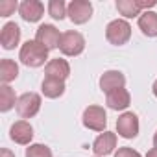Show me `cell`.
<instances>
[{
	"label": "cell",
	"mask_w": 157,
	"mask_h": 157,
	"mask_svg": "<svg viewBox=\"0 0 157 157\" xmlns=\"http://www.w3.org/2000/svg\"><path fill=\"white\" fill-rule=\"evenodd\" d=\"M19 59L26 65V67H41L44 65V61L48 59V50L39 44L37 41H26L21 48V54H19Z\"/></svg>",
	"instance_id": "1"
},
{
	"label": "cell",
	"mask_w": 157,
	"mask_h": 157,
	"mask_svg": "<svg viewBox=\"0 0 157 157\" xmlns=\"http://www.w3.org/2000/svg\"><path fill=\"white\" fill-rule=\"evenodd\" d=\"M105 37L111 44L115 46H122L129 41L131 37V26L128 24V21L124 19H117V21H111L105 28Z\"/></svg>",
	"instance_id": "2"
},
{
	"label": "cell",
	"mask_w": 157,
	"mask_h": 157,
	"mask_svg": "<svg viewBox=\"0 0 157 157\" xmlns=\"http://www.w3.org/2000/svg\"><path fill=\"white\" fill-rule=\"evenodd\" d=\"M85 48V39L80 32H65L61 33L59 50L65 56H80Z\"/></svg>",
	"instance_id": "3"
},
{
	"label": "cell",
	"mask_w": 157,
	"mask_h": 157,
	"mask_svg": "<svg viewBox=\"0 0 157 157\" xmlns=\"http://www.w3.org/2000/svg\"><path fill=\"white\" fill-rule=\"evenodd\" d=\"M41 109V96L37 93H24L17 100V113L21 118H32Z\"/></svg>",
	"instance_id": "4"
},
{
	"label": "cell",
	"mask_w": 157,
	"mask_h": 157,
	"mask_svg": "<svg viewBox=\"0 0 157 157\" xmlns=\"http://www.w3.org/2000/svg\"><path fill=\"white\" fill-rule=\"evenodd\" d=\"M67 15L74 24H85L93 15V4L87 0H72L67 6Z\"/></svg>",
	"instance_id": "5"
},
{
	"label": "cell",
	"mask_w": 157,
	"mask_h": 157,
	"mask_svg": "<svg viewBox=\"0 0 157 157\" xmlns=\"http://www.w3.org/2000/svg\"><path fill=\"white\" fill-rule=\"evenodd\" d=\"M83 126L93 131H104L107 126V115L100 105H89L83 111Z\"/></svg>",
	"instance_id": "6"
},
{
	"label": "cell",
	"mask_w": 157,
	"mask_h": 157,
	"mask_svg": "<svg viewBox=\"0 0 157 157\" xmlns=\"http://www.w3.org/2000/svg\"><path fill=\"white\" fill-rule=\"evenodd\" d=\"M35 41L39 44H43L46 50H54V48H59V41H61V35H59V30L52 24H41L37 28V33H35Z\"/></svg>",
	"instance_id": "7"
},
{
	"label": "cell",
	"mask_w": 157,
	"mask_h": 157,
	"mask_svg": "<svg viewBox=\"0 0 157 157\" xmlns=\"http://www.w3.org/2000/svg\"><path fill=\"white\" fill-rule=\"evenodd\" d=\"M117 131L124 139H135L139 135V118L135 113H124L117 120Z\"/></svg>",
	"instance_id": "8"
},
{
	"label": "cell",
	"mask_w": 157,
	"mask_h": 157,
	"mask_svg": "<svg viewBox=\"0 0 157 157\" xmlns=\"http://www.w3.org/2000/svg\"><path fill=\"white\" fill-rule=\"evenodd\" d=\"M124 83H126V78L118 70H107L100 78V89L107 94L117 91V89H124Z\"/></svg>",
	"instance_id": "9"
},
{
	"label": "cell",
	"mask_w": 157,
	"mask_h": 157,
	"mask_svg": "<svg viewBox=\"0 0 157 157\" xmlns=\"http://www.w3.org/2000/svg\"><path fill=\"white\" fill-rule=\"evenodd\" d=\"M19 13L26 22H37L44 13V6L39 0H24L19 6Z\"/></svg>",
	"instance_id": "10"
},
{
	"label": "cell",
	"mask_w": 157,
	"mask_h": 157,
	"mask_svg": "<svg viewBox=\"0 0 157 157\" xmlns=\"http://www.w3.org/2000/svg\"><path fill=\"white\" fill-rule=\"evenodd\" d=\"M115 148H117V135L111 131H104L93 142V151L96 155H109Z\"/></svg>",
	"instance_id": "11"
},
{
	"label": "cell",
	"mask_w": 157,
	"mask_h": 157,
	"mask_svg": "<svg viewBox=\"0 0 157 157\" xmlns=\"http://www.w3.org/2000/svg\"><path fill=\"white\" fill-rule=\"evenodd\" d=\"M44 72H46V78L65 82L67 78H68V74H70V67H68V63H67L65 59L56 57V59H50V61H48Z\"/></svg>",
	"instance_id": "12"
},
{
	"label": "cell",
	"mask_w": 157,
	"mask_h": 157,
	"mask_svg": "<svg viewBox=\"0 0 157 157\" xmlns=\"http://www.w3.org/2000/svg\"><path fill=\"white\" fill-rule=\"evenodd\" d=\"M10 137L11 140H15L17 144H30L33 139V129L26 120H19L11 126L10 129Z\"/></svg>",
	"instance_id": "13"
},
{
	"label": "cell",
	"mask_w": 157,
	"mask_h": 157,
	"mask_svg": "<svg viewBox=\"0 0 157 157\" xmlns=\"http://www.w3.org/2000/svg\"><path fill=\"white\" fill-rule=\"evenodd\" d=\"M21 41V28L15 22H8L2 28V33H0V43H2V48L11 50L19 44Z\"/></svg>",
	"instance_id": "14"
},
{
	"label": "cell",
	"mask_w": 157,
	"mask_h": 157,
	"mask_svg": "<svg viewBox=\"0 0 157 157\" xmlns=\"http://www.w3.org/2000/svg\"><path fill=\"white\" fill-rule=\"evenodd\" d=\"M129 102H131V96H129V93H128L126 89H117V91L109 93L107 98H105L107 107L113 109V111H122V109H126V107L129 105Z\"/></svg>",
	"instance_id": "15"
},
{
	"label": "cell",
	"mask_w": 157,
	"mask_h": 157,
	"mask_svg": "<svg viewBox=\"0 0 157 157\" xmlns=\"http://www.w3.org/2000/svg\"><path fill=\"white\" fill-rule=\"evenodd\" d=\"M139 28L148 37H157V13L144 11L139 17Z\"/></svg>",
	"instance_id": "16"
},
{
	"label": "cell",
	"mask_w": 157,
	"mask_h": 157,
	"mask_svg": "<svg viewBox=\"0 0 157 157\" xmlns=\"http://www.w3.org/2000/svg\"><path fill=\"white\" fill-rule=\"evenodd\" d=\"M41 91L46 98H59L65 93V82L52 80V78H44V82L41 85Z\"/></svg>",
	"instance_id": "17"
},
{
	"label": "cell",
	"mask_w": 157,
	"mask_h": 157,
	"mask_svg": "<svg viewBox=\"0 0 157 157\" xmlns=\"http://www.w3.org/2000/svg\"><path fill=\"white\" fill-rule=\"evenodd\" d=\"M17 76H19V67H17L15 61H11V59H2L0 61V80H2L4 85L13 82Z\"/></svg>",
	"instance_id": "18"
},
{
	"label": "cell",
	"mask_w": 157,
	"mask_h": 157,
	"mask_svg": "<svg viewBox=\"0 0 157 157\" xmlns=\"http://www.w3.org/2000/svg\"><path fill=\"white\" fill-rule=\"evenodd\" d=\"M117 10L120 15L133 19V17H140V8L137 4V0H117Z\"/></svg>",
	"instance_id": "19"
},
{
	"label": "cell",
	"mask_w": 157,
	"mask_h": 157,
	"mask_svg": "<svg viewBox=\"0 0 157 157\" xmlns=\"http://www.w3.org/2000/svg\"><path fill=\"white\" fill-rule=\"evenodd\" d=\"M19 98H15V93L10 85H2L0 87V111H10L15 104H17Z\"/></svg>",
	"instance_id": "20"
},
{
	"label": "cell",
	"mask_w": 157,
	"mask_h": 157,
	"mask_svg": "<svg viewBox=\"0 0 157 157\" xmlns=\"http://www.w3.org/2000/svg\"><path fill=\"white\" fill-rule=\"evenodd\" d=\"M48 13L50 17H54L56 21H63L67 15V6L63 0H50L48 2Z\"/></svg>",
	"instance_id": "21"
},
{
	"label": "cell",
	"mask_w": 157,
	"mask_h": 157,
	"mask_svg": "<svg viewBox=\"0 0 157 157\" xmlns=\"http://www.w3.org/2000/svg\"><path fill=\"white\" fill-rule=\"evenodd\" d=\"M26 157H52V150L44 144H32L26 148Z\"/></svg>",
	"instance_id": "22"
},
{
	"label": "cell",
	"mask_w": 157,
	"mask_h": 157,
	"mask_svg": "<svg viewBox=\"0 0 157 157\" xmlns=\"http://www.w3.org/2000/svg\"><path fill=\"white\" fill-rule=\"evenodd\" d=\"M17 10V2L13 0H2L0 2V17H10Z\"/></svg>",
	"instance_id": "23"
},
{
	"label": "cell",
	"mask_w": 157,
	"mask_h": 157,
	"mask_svg": "<svg viewBox=\"0 0 157 157\" xmlns=\"http://www.w3.org/2000/svg\"><path fill=\"white\" fill-rule=\"evenodd\" d=\"M115 157H140V153H139V151H135L133 148L124 146V148H118V151L115 153Z\"/></svg>",
	"instance_id": "24"
},
{
	"label": "cell",
	"mask_w": 157,
	"mask_h": 157,
	"mask_svg": "<svg viewBox=\"0 0 157 157\" xmlns=\"http://www.w3.org/2000/svg\"><path fill=\"white\" fill-rule=\"evenodd\" d=\"M137 4H139L140 10H148V8H153L157 2L155 0H137Z\"/></svg>",
	"instance_id": "25"
},
{
	"label": "cell",
	"mask_w": 157,
	"mask_h": 157,
	"mask_svg": "<svg viewBox=\"0 0 157 157\" xmlns=\"http://www.w3.org/2000/svg\"><path fill=\"white\" fill-rule=\"evenodd\" d=\"M0 157H15L8 148H2V150H0Z\"/></svg>",
	"instance_id": "26"
},
{
	"label": "cell",
	"mask_w": 157,
	"mask_h": 157,
	"mask_svg": "<svg viewBox=\"0 0 157 157\" xmlns=\"http://www.w3.org/2000/svg\"><path fill=\"white\" fill-rule=\"evenodd\" d=\"M146 157H157V148H151V150L146 153Z\"/></svg>",
	"instance_id": "27"
},
{
	"label": "cell",
	"mask_w": 157,
	"mask_h": 157,
	"mask_svg": "<svg viewBox=\"0 0 157 157\" xmlns=\"http://www.w3.org/2000/svg\"><path fill=\"white\" fill-rule=\"evenodd\" d=\"M151 91H153V94H155V96H157V80H155V82H153V87H151Z\"/></svg>",
	"instance_id": "28"
},
{
	"label": "cell",
	"mask_w": 157,
	"mask_h": 157,
	"mask_svg": "<svg viewBox=\"0 0 157 157\" xmlns=\"http://www.w3.org/2000/svg\"><path fill=\"white\" fill-rule=\"evenodd\" d=\"M153 144H155V148H157V131H155V135H153Z\"/></svg>",
	"instance_id": "29"
}]
</instances>
